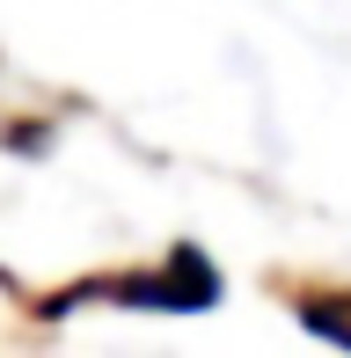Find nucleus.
<instances>
[{
  "mask_svg": "<svg viewBox=\"0 0 351 358\" xmlns=\"http://www.w3.org/2000/svg\"><path fill=\"white\" fill-rule=\"evenodd\" d=\"M315 329H322V336H337V344H351V315H329V307H315Z\"/></svg>",
  "mask_w": 351,
  "mask_h": 358,
  "instance_id": "nucleus-1",
  "label": "nucleus"
}]
</instances>
